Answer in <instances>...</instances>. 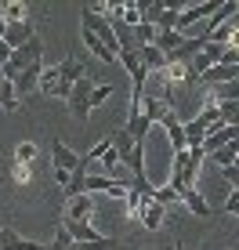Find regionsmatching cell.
<instances>
[{
  "mask_svg": "<svg viewBox=\"0 0 239 250\" xmlns=\"http://www.w3.org/2000/svg\"><path fill=\"white\" fill-rule=\"evenodd\" d=\"M95 76H80V80L73 83V91H69V109H73V116L80 120H87L91 116V91H95Z\"/></svg>",
  "mask_w": 239,
  "mask_h": 250,
  "instance_id": "cell-1",
  "label": "cell"
},
{
  "mask_svg": "<svg viewBox=\"0 0 239 250\" xmlns=\"http://www.w3.org/2000/svg\"><path fill=\"white\" fill-rule=\"evenodd\" d=\"M7 62H11L15 69H19V73H22V69H29L33 62H44V40H40V37H33L29 44L15 47V51H11V58H7Z\"/></svg>",
  "mask_w": 239,
  "mask_h": 250,
  "instance_id": "cell-2",
  "label": "cell"
},
{
  "mask_svg": "<svg viewBox=\"0 0 239 250\" xmlns=\"http://www.w3.org/2000/svg\"><path fill=\"white\" fill-rule=\"evenodd\" d=\"M51 167L62 170V174H73V170L80 167V152H73L62 138H55V142H51Z\"/></svg>",
  "mask_w": 239,
  "mask_h": 250,
  "instance_id": "cell-3",
  "label": "cell"
},
{
  "mask_svg": "<svg viewBox=\"0 0 239 250\" xmlns=\"http://www.w3.org/2000/svg\"><path fill=\"white\" fill-rule=\"evenodd\" d=\"M138 225H145L149 232L167 225V207L152 203V196H141V210H138Z\"/></svg>",
  "mask_w": 239,
  "mask_h": 250,
  "instance_id": "cell-4",
  "label": "cell"
},
{
  "mask_svg": "<svg viewBox=\"0 0 239 250\" xmlns=\"http://www.w3.org/2000/svg\"><path fill=\"white\" fill-rule=\"evenodd\" d=\"M178 203H181L185 210L192 214V218H210V214H214V207L207 203V196H203L196 185H192V188H185V192H178Z\"/></svg>",
  "mask_w": 239,
  "mask_h": 250,
  "instance_id": "cell-5",
  "label": "cell"
},
{
  "mask_svg": "<svg viewBox=\"0 0 239 250\" xmlns=\"http://www.w3.org/2000/svg\"><path fill=\"white\" fill-rule=\"evenodd\" d=\"M62 225H65V232H69L73 243H98V239H105L91 221H62Z\"/></svg>",
  "mask_w": 239,
  "mask_h": 250,
  "instance_id": "cell-6",
  "label": "cell"
},
{
  "mask_svg": "<svg viewBox=\"0 0 239 250\" xmlns=\"http://www.w3.org/2000/svg\"><path fill=\"white\" fill-rule=\"evenodd\" d=\"M40 76H44V62H33L29 69H22L19 73V80H15V94H29V91H37L40 87Z\"/></svg>",
  "mask_w": 239,
  "mask_h": 250,
  "instance_id": "cell-7",
  "label": "cell"
},
{
  "mask_svg": "<svg viewBox=\"0 0 239 250\" xmlns=\"http://www.w3.org/2000/svg\"><path fill=\"white\" fill-rule=\"evenodd\" d=\"M37 37V29H33V22H15V25H7L4 29V44L7 47H22V44H29V40Z\"/></svg>",
  "mask_w": 239,
  "mask_h": 250,
  "instance_id": "cell-8",
  "label": "cell"
},
{
  "mask_svg": "<svg viewBox=\"0 0 239 250\" xmlns=\"http://www.w3.org/2000/svg\"><path fill=\"white\" fill-rule=\"evenodd\" d=\"M91 210H95V196H76V200L65 203L62 221H91Z\"/></svg>",
  "mask_w": 239,
  "mask_h": 250,
  "instance_id": "cell-9",
  "label": "cell"
},
{
  "mask_svg": "<svg viewBox=\"0 0 239 250\" xmlns=\"http://www.w3.org/2000/svg\"><path fill=\"white\" fill-rule=\"evenodd\" d=\"M167 113H170V105H167L163 98H159V94H149V98H141V116L149 120L152 127L163 124V116H167Z\"/></svg>",
  "mask_w": 239,
  "mask_h": 250,
  "instance_id": "cell-10",
  "label": "cell"
},
{
  "mask_svg": "<svg viewBox=\"0 0 239 250\" xmlns=\"http://www.w3.org/2000/svg\"><path fill=\"white\" fill-rule=\"evenodd\" d=\"M159 127L167 131V142H170V149H174V152H185V127H181V120H178L174 113H167Z\"/></svg>",
  "mask_w": 239,
  "mask_h": 250,
  "instance_id": "cell-11",
  "label": "cell"
},
{
  "mask_svg": "<svg viewBox=\"0 0 239 250\" xmlns=\"http://www.w3.org/2000/svg\"><path fill=\"white\" fill-rule=\"evenodd\" d=\"M123 131L131 134V142H134V145H145V138H149L152 124H149V120H145L141 113H127V124H123Z\"/></svg>",
  "mask_w": 239,
  "mask_h": 250,
  "instance_id": "cell-12",
  "label": "cell"
},
{
  "mask_svg": "<svg viewBox=\"0 0 239 250\" xmlns=\"http://www.w3.org/2000/svg\"><path fill=\"white\" fill-rule=\"evenodd\" d=\"M0 250H47L40 243H33V239L19 236L15 229H0Z\"/></svg>",
  "mask_w": 239,
  "mask_h": 250,
  "instance_id": "cell-13",
  "label": "cell"
},
{
  "mask_svg": "<svg viewBox=\"0 0 239 250\" xmlns=\"http://www.w3.org/2000/svg\"><path fill=\"white\" fill-rule=\"evenodd\" d=\"M58 76H62V83H69V87H73V83L80 80V76H87V73H83V65L76 62V55H65L62 62H58Z\"/></svg>",
  "mask_w": 239,
  "mask_h": 250,
  "instance_id": "cell-14",
  "label": "cell"
},
{
  "mask_svg": "<svg viewBox=\"0 0 239 250\" xmlns=\"http://www.w3.org/2000/svg\"><path fill=\"white\" fill-rule=\"evenodd\" d=\"M109 142H113V149H116V156H120V163H127L131 160V152H134V142H131V134L120 127V131H113L109 134Z\"/></svg>",
  "mask_w": 239,
  "mask_h": 250,
  "instance_id": "cell-15",
  "label": "cell"
},
{
  "mask_svg": "<svg viewBox=\"0 0 239 250\" xmlns=\"http://www.w3.org/2000/svg\"><path fill=\"white\" fill-rule=\"evenodd\" d=\"M181 40H185V37H181L178 29H167V33H156V40H152V44L163 51V55H174V51L181 47Z\"/></svg>",
  "mask_w": 239,
  "mask_h": 250,
  "instance_id": "cell-16",
  "label": "cell"
},
{
  "mask_svg": "<svg viewBox=\"0 0 239 250\" xmlns=\"http://www.w3.org/2000/svg\"><path fill=\"white\" fill-rule=\"evenodd\" d=\"M210 102H239V80H232V83H221V87H210V94H207Z\"/></svg>",
  "mask_w": 239,
  "mask_h": 250,
  "instance_id": "cell-17",
  "label": "cell"
},
{
  "mask_svg": "<svg viewBox=\"0 0 239 250\" xmlns=\"http://www.w3.org/2000/svg\"><path fill=\"white\" fill-rule=\"evenodd\" d=\"M0 109H4V113H15V109H19V94H15V83H7L4 76H0Z\"/></svg>",
  "mask_w": 239,
  "mask_h": 250,
  "instance_id": "cell-18",
  "label": "cell"
},
{
  "mask_svg": "<svg viewBox=\"0 0 239 250\" xmlns=\"http://www.w3.org/2000/svg\"><path fill=\"white\" fill-rule=\"evenodd\" d=\"M4 22L7 25L25 22V4H22V0H4Z\"/></svg>",
  "mask_w": 239,
  "mask_h": 250,
  "instance_id": "cell-19",
  "label": "cell"
},
{
  "mask_svg": "<svg viewBox=\"0 0 239 250\" xmlns=\"http://www.w3.org/2000/svg\"><path fill=\"white\" fill-rule=\"evenodd\" d=\"M152 203L170 207V203H178V192H174L170 185H156V188H152Z\"/></svg>",
  "mask_w": 239,
  "mask_h": 250,
  "instance_id": "cell-20",
  "label": "cell"
},
{
  "mask_svg": "<svg viewBox=\"0 0 239 250\" xmlns=\"http://www.w3.org/2000/svg\"><path fill=\"white\" fill-rule=\"evenodd\" d=\"M113 91H116V83H95V91H91V109H98L105 98H113Z\"/></svg>",
  "mask_w": 239,
  "mask_h": 250,
  "instance_id": "cell-21",
  "label": "cell"
},
{
  "mask_svg": "<svg viewBox=\"0 0 239 250\" xmlns=\"http://www.w3.org/2000/svg\"><path fill=\"white\" fill-rule=\"evenodd\" d=\"M69 247H73L69 232H65V225H58V229H55V239H51V247H47V250H69Z\"/></svg>",
  "mask_w": 239,
  "mask_h": 250,
  "instance_id": "cell-22",
  "label": "cell"
},
{
  "mask_svg": "<svg viewBox=\"0 0 239 250\" xmlns=\"http://www.w3.org/2000/svg\"><path fill=\"white\" fill-rule=\"evenodd\" d=\"M15 160H19V163H33V160H37V145H33V142H22L19 149H15Z\"/></svg>",
  "mask_w": 239,
  "mask_h": 250,
  "instance_id": "cell-23",
  "label": "cell"
},
{
  "mask_svg": "<svg viewBox=\"0 0 239 250\" xmlns=\"http://www.w3.org/2000/svg\"><path fill=\"white\" fill-rule=\"evenodd\" d=\"M221 210H225V214H236V218H239V188H232V192H228V200L221 203Z\"/></svg>",
  "mask_w": 239,
  "mask_h": 250,
  "instance_id": "cell-24",
  "label": "cell"
},
{
  "mask_svg": "<svg viewBox=\"0 0 239 250\" xmlns=\"http://www.w3.org/2000/svg\"><path fill=\"white\" fill-rule=\"evenodd\" d=\"M221 178H225L232 188H239V167H225V170H221Z\"/></svg>",
  "mask_w": 239,
  "mask_h": 250,
  "instance_id": "cell-25",
  "label": "cell"
},
{
  "mask_svg": "<svg viewBox=\"0 0 239 250\" xmlns=\"http://www.w3.org/2000/svg\"><path fill=\"white\" fill-rule=\"evenodd\" d=\"M174 250H189V247H185V243H178V247H174Z\"/></svg>",
  "mask_w": 239,
  "mask_h": 250,
  "instance_id": "cell-26",
  "label": "cell"
},
{
  "mask_svg": "<svg viewBox=\"0 0 239 250\" xmlns=\"http://www.w3.org/2000/svg\"><path fill=\"white\" fill-rule=\"evenodd\" d=\"M232 167H239V156H236V163H232Z\"/></svg>",
  "mask_w": 239,
  "mask_h": 250,
  "instance_id": "cell-27",
  "label": "cell"
}]
</instances>
